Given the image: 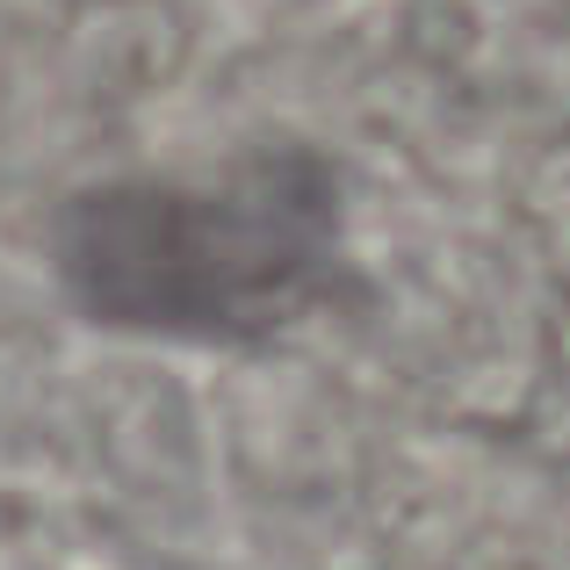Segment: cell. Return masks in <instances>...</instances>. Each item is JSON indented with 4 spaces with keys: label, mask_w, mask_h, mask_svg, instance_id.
I'll use <instances>...</instances> for the list:
<instances>
[{
    "label": "cell",
    "mask_w": 570,
    "mask_h": 570,
    "mask_svg": "<svg viewBox=\"0 0 570 570\" xmlns=\"http://www.w3.org/2000/svg\"><path fill=\"white\" fill-rule=\"evenodd\" d=\"M318 209L289 188L253 195H116L72 232V275L116 318L145 325H217L238 304L296 282Z\"/></svg>",
    "instance_id": "6da1fadb"
}]
</instances>
